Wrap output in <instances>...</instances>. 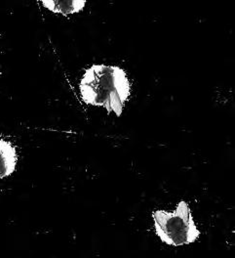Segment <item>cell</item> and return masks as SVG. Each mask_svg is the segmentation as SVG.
Segmentation results:
<instances>
[{
	"label": "cell",
	"instance_id": "obj_3",
	"mask_svg": "<svg viewBox=\"0 0 235 258\" xmlns=\"http://www.w3.org/2000/svg\"><path fill=\"white\" fill-rule=\"evenodd\" d=\"M17 163L16 148L0 137V179L12 175L16 170Z\"/></svg>",
	"mask_w": 235,
	"mask_h": 258
},
{
	"label": "cell",
	"instance_id": "obj_4",
	"mask_svg": "<svg viewBox=\"0 0 235 258\" xmlns=\"http://www.w3.org/2000/svg\"><path fill=\"white\" fill-rule=\"evenodd\" d=\"M41 3L49 11L63 16L77 14L86 5L85 0H43Z\"/></svg>",
	"mask_w": 235,
	"mask_h": 258
},
{
	"label": "cell",
	"instance_id": "obj_1",
	"mask_svg": "<svg viewBox=\"0 0 235 258\" xmlns=\"http://www.w3.org/2000/svg\"><path fill=\"white\" fill-rule=\"evenodd\" d=\"M79 91L87 105L102 107L120 116L131 93L125 71L117 66L95 64L86 70L79 81Z\"/></svg>",
	"mask_w": 235,
	"mask_h": 258
},
{
	"label": "cell",
	"instance_id": "obj_2",
	"mask_svg": "<svg viewBox=\"0 0 235 258\" xmlns=\"http://www.w3.org/2000/svg\"><path fill=\"white\" fill-rule=\"evenodd\" d=\"M154 230L161 242L180 246L190 244L200 237L187 202L181 201L174 211L155 210L152 212Z\"/></svg>",
	"mask_w": 235,
	"mask_h": 258
}]
</instances>
